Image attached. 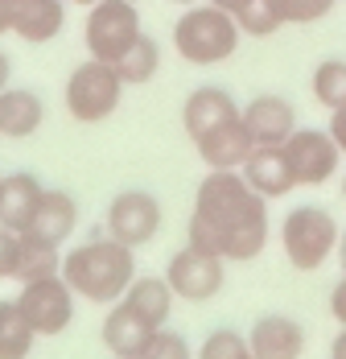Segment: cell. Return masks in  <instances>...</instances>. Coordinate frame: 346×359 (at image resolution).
<instances>
[{
  "instance_id": "1",
  "label": "cell",
  "mask_w": 346,
  "mask_h": 359,
  "mask_svg": "<svg viewBox=\"0 0 346 359\" xmlns=\"http://www.w3.org/2000/svg\"><path fill=\"white\" fill-rule=\"evenodd\" d=\"M186 244L247 264L268 248V198H260L240 170H210L194 190Z\"/></svg>"
},
{
  "instance_id": "2",
  "label": "cell",
  "mask_w": 346,
  "mask_h": 359,
  "mask_svg": "<svg viewBox=\"0 0 346 359\" xmlns=\"http://www.w3.org/2000/svg\"><path fill=\"white\" fill-rule=\"evenodd\" d=\"M62 277L74 289V297L91 302V306H111L124 297V289L137 277V248L120 244V240H87L62 252Z\"/></svg>"
},
{
  "instance_id": "3",
  "label": "cell",
  "mask_w": 346,
  "mask_h": 359,
  "mask_svg": "<svg viewBox=\"0 0 346 359\" xmlns=\"http://www.w3.org/2000/svg\"><path fill=\"white\" fill-rule=\"evenodd\" d=\"M173 54L190 67H219L227 58H235V50L243 46V34H240V21L235 13L219 8V4H190L181 8V17L173 21Z\"/></svg>"
},
{
  "instance_id": "4",
  "label": "cell",
  "mask_w": 346,
  "mask_h": 359,
  "mask_svg": "<svg viewBox=\"0 0 346 359\" xmlns=\"http://www.w3.org/2000/svg\"><path fill=\"white\" fill-rule=\"evenodd\" d=\"M338 236H342L338 219L326 207H313V203L293 207L280 219V248H284V260L297 273H317L338 252Z\"/></svg>"
},
{
  "instance_id": "5",
  "label": "cell",
  "mask_w": 346,
  "mask_h": 359,
  "mask_svg": "<svg viewBox=\"0 0 346 359\" xmlns=\"http://www.w3.org/2000/svg\"><path fill=\"white\" fill-rule=\"evenodd\" d=\"M120 100H124V79L111 62H99V58L78 62L62 87V104H67L70 120H78V124L111 120L120 111Z\"/></svg>"
},
{
  "instance_id": "6",
  "label": "cell",
  "mask_w": 346,
  "mask_h": 359,
  "mask_svg": "<svg viewBox=\"0 0 346 359\" xmlns=\"http://www.w3.org/2000/svg\"><path fill=\"white\" fill-rule=\"evenodd\" d=\"M140 34H144V25H140L137 0H99L87 8V21H83L87 58H99V62L116 67Z\"/></svg>"
},
{
  "instance_id": "7",
  "label": "cell",
  "mask_w": 346,
  "mask_h": 359,
  "mask_svg": "<svg viewBox=\"0 0 346 359\" xmlns=\"http://www.w3.org/2000/svg\"><path fill=\"white\" fill-rule=\"evenodd\" d=\"M165 281H169L177 302L202 306V302H214V297L223 293V285H227V260L214 256V252H207V248L186 244V248H177L169 256Z\"/></svg>"
},
{
  "instance_id": "8",
  "label": "cell",
  "mask_w": 346,
  "mask_h": 359,
  "mask_svg": "<svg viewBox=\"0 0 346 359\" xmlns=\"http://www.w3.org/2000/svg\"><path fill=\"white\" fill-rule=\"evenodd\" d=\"M74 289L67 285L62 273L54 277H37V281H25L21 293H17V306L25 314V323L34 326L37 339H54L62 334L70 323H74Z\"/></svg>"
},
{
  "instance_id": "9",
  "label": "cell",
  "mask_w": 346,
  "mask_h": 359,
  "mask_svg": "<svg viewBox=\"0 0 346 359\" xmlns=\"http://www.w3.org/2000/svg\"><path fill=\"white\" fill-rule=\"evenodd\" d=\"M284 161L293 170L297 186H326L334 174H342V149L330 137V128H293V137L280 144Z\"/></svg>"
},
{
  "instance_id": "10",
  "label": "cell",
  "mask_w": 346,
  "mask_h": 359,
  "mask_svg": "<svg viewBox=\"0 0 346 359\" xmlns=\"http://www.w3.org/2000/svg\"><path fill=\"white\" fill-rule=\"evenodd\" d=\"M161 198L148 194V190H120L111 203H107V215H104V227L111 240L128 244V248H144L153 244V236L161 231Z\"/></svg>"
},
{
  "instance_id": "11",
  "label": "cell",
  "mask_w": 346,
  "mask_h": 359,
  "mask_svg": "<svg viewBox=\"0 0 346 359\" xmlns=\"http://www.w3.org/2000/svg\"><path fill=\"white\" fill-rule=\"evenodd\" d=\"M243 116V108L235 104V95L219 83H202L186 95L181 104V124H186V137L190 141H202L207 133L223 128V124H235Z\"/></svg>"
},
{
  "instance_id": "12",
  "label": "cell",
  "mask_w": 346,
  "mask_h": 359,
  "mask_svg": "<svg viewBox=\"0 0 346 359\" xmlns=\"http://www.w3.org/2000/svg\"><path fill=\"white\" fill-rule=\"evenodd\" d=\"M240 174H243V182H247L260 198H268V203L289 198V194L297 190V178H293V170H289L280 144H256V149L247 153V161L240 165Z\"/></svg>"
},
{
  "instance_id": "13",
  "label": "cell",
  "mask_w": 346,
  "mask_h": 359,
  "mask_svg": "<svg viewBox=\"0 0 346 359\" xmlns=\"http://www.w3.org/2000/svg\"><path fill=\"white\" fill-rule=\"evenodd\" d=\"M251 359H301L305 355V326L293 314H264L247 334Z\"/></svg>"
},
{
  "instance_id": "14",
  "label": "cell",
  "mask_w": 346,
  "mask_h": 359,
  "mask_svg": "<svg viewBox=\"0 0 346 359\" xmlns=\"http://www.w3.org/2000/svg\"><path fill=\"white\" fill-rule=\"evenodd\" d=\"M153 334H157V326L144 323L137 310L124 306V302H111V310L104 314V326H99V339H104V347L116 359H140L148 351Z\"/></svg>"
},
{
  "instance_id": "15",
  "label": "cell",
  "mask_w": 346,
  "mask_h": 359,
  "mask_svg": "<svg viewBox=\"0 0 346 359\" xmlns=\"http://www.w3.org/2000/svg\"><path fill=\"white\" fill-rule=\"evenodd\" d=\"M243 124L256 144H284L297 128V108H293V100L268 91V95H256L251 104H243Z\"/></svg>"
},
{
  "instance_id": "16",
  "label": "cell",
  "mask_w": 346,
  "mask_h": 359,
  "mask_svg": "<svg viewBox=\"0 0 346 359\" xmlns=\"http://www.w3.org/2000/svg\"><path fill=\"white\" fill-rule=\"evenodd\" d=\"M46 186L37 174L17 170V174H0V227L8 231H29L37 207H41Z\"/></svg>"
},
{
  "instance_id": "17",
  "label": "cell",
  "mask_w": 346,
  "mask_h": 359,
  "mask_svg": "<svg viewBox=\"0 0 346 359\" xmlns=\"http://www.w3.org/2000/svg\"><path fill=\"white\" fill-rule=\"evenodd\" d=\"M46 120V100L34 87H4L0 91V137L29 141Z\"/></svg>"
},
{
  "instance_id": "18",
  "label": "cell",
  "mask_w": 346,
  "mask_h": 359,
  "mask_svg": "<svg viewBox=\"0 0 346 359\" xmlns=\"http://www.w3.org/2000/svg\"><path fill=\"white\" fill-rule=\"evenodd\" d=\"M62 273V248L41 240L34 231H17L13 240V269H8V281L25 285V281H37V277H54Z\"/></svg>"
},
{
  "instance_id": "19",
  "label": "cell",
  "mask_w": 346,
  "mask_h": 359,
  "mask_svg": "<svg viewBox=\"0 0 346 359\" xmlns=\"http://www.w3.org/2000/svg\"><path fill=\"white\" fill-rule=\"evenodd\" d=\"M194 149H198L207 170H240L247 161V153L256 149V141H251V133H247V124L240 116L235 124H223V128L207 133L202 141H194Z\"/></svg>"
},
{
  "instance_id": "20",
  "label": "cell",
  "mask_w": 346,
  "mask_h": 359,
  "mask_svg": "<svg viewBox=\"0 0 346 359\" xmlns=\"http://www.w3.org/2000/svg\"><path fill=\"white\" fill-rule=\"evenodd\" d=\"M67 29V0H17V25L13 37L25 46H46Z\"/></svg>"
},
{
  "instance_id": "21",
  "label": "cell",
  "mask_w": 346,
  "mask_h": 359,
  "mask_svg": "<svg viewBox=\"0 0 346 359\" xmlns=\"http://www.w3.org/2000/svg\"><path fill=\"white\" fill-rule=\"evenodd\" d=\"M124 306H132L144 323H153L157 330L169 323V314H173V306H177V297H173V289L169 281H165V273L161 277H153V273H144V277H132V285L124 289V297H120Z\"/></svg>"
},
{
  "instance_id": "22",
  "label": "cell",
  "mask_w": 346,
  "mask_h": 359,
  "mask_svg": "<svg viewBox=\"0 0 346 359\" xmlns=\"http://www.w3.org/2000/svg\"><path fill=\"white\" fill-rule=\"evenodd\" d=\"M74 227H78V203H74V194H67V190H46L34 223H29V231L62 248L70 236H74Z\"/></svg>"
},
{
  "instance_id": "23",
  "label": "cell",
  "mask_w": 346,
  "mask_h": 359,
  "mask_svg": "<svg viewBox=\"0 0 346 359\" xmlns=\"http://www.w3.org/2000/svg\"><path fill=\"white\" fill-rule=\"evenodd\" d=\"M37 334L25 323L17 297H0V359H29Z\"/></svg>"
},
{
  "instance_id": "24",
  "label": "cell",
  "mask_w": 346,
  "mask_h": 359,
  "mask_svg": "<svg viewBox=\"0 0 346 359\" xmlns=\"http://www.w3.org/2000/svg\"><path fill=\"white\" fill-rule=\"evenodd\" d=\"M116 71L124 79V87H144V83H153L157 74H161V41L148 34H140L132 41V50L116 62Z\"/></svg>"
},
{
  "instance_id": "25",
  "label": "cell",
  "mask_w": 346,
  "mask_h": 359,
  "mask_svg": "<svg viewBox=\"0 0 346 359\" xmlns=\"http://www.w3.org/2000/svg\"><path fill=\"white\" fill-rule=\"evenodd\" d=\"M310 91L321 108H338L346 104V58H326L313 67Z\"/></svg>"
},
{
  "instance_id": "26",
  "label": "cell",
  "mask_w": 346,
  "mask_h": 359,
  "mask_svg": "<svg viewBox=\"0 0 346 359\" xmlns=\"http://www.w3.org/2000/svg\"><path fill=\"white\" fill-rule=\"evenodd\" d=\"M194 359H251V347H247V334L231 330V326H219L202 339Z\"/></svg>"
},
{
  "instance_id": "27",
  "label": "cell",
  "mask_w": 346,
  "mask_h": 359,
  "mask_svg": "<svg viewBox=\"0 0 346 359\" xmlns=\"http://www.w3.org/2000/svg\"><path fill=\"white\" fill-rule=\"evenodd\" d=\"M272 13L280 17V25H313V21H326L334 0H264Z\"/></svg>"
},
{
  "instance_id": "28",
  "label": "cell",
  "mask_w": 346,
  "mask_h": 359,
  "mask_svg": "<svg viewBox=\"0 0 346 359\" xmlns=\"http://www.w3.org/2000/svg\"><path fill=\"white\" fill-rule=\"evenodd\" d=\"M235 21H240V34L251 37V41H260V37H272L280 29V17L264 4V0H251V4H243L240 13H235Z\"/></svg>"
},
{
  "instance_id": "29",
  "label": "cell",
  "mask_w": 346,
  "mask_h": 359,
  "mask_svg": "<svg viewBox=\"0 0 346 359\" xmlns=\"http://www.w3.org/2000/svg\"><path fill=\"white\" fill-rule=\"evenodd\" d=\"M140 359H194V347L186 343V334H177L169 326H161L157 334H153V343H148V351Z\"/></svg>"
},
{
  "instance_id": "30",
  "label": "cell",
  "mask_w": 346,
  "mask_h": 359,
  "mask_svg": "<svg viewBox=\"0 0 346 359\" xmlns=\"http://www.w3.org/2000/svg\"><path fill=\"white\" fill-rule=\"evenodd\" d=\"M330 314H334L338 326H346V273L338 277V285L330 289Z\"/></svg>"
},
{
  "instance_id": "31",
  "label": "cell",
  "mask_w": 346,
  "mask_h": 359,
  "mask_svg": "<svg viewBox=\"0 0 346 359\" xmlns=\"http://www.w3.org/2000/svg\"><path fill=\"white\" fill-rule=\"evenodd\" d=\"M330 137L338 141V149H342V157H346V104H338V108H330Z\"/></svg>"
},
{
  "instance_id": "32",
  "label": "cell",
  "mask_w": 346,
  "mask_h": 359,
  "mask_svg": "<svg viewBox=\"0 0 346 359\" xmlns=\"http://www.w3.org/2000/svg\"><path fill=\"white\" fill-rule=\"evenodd\" d=\"M13 240H17V231L0 227V281H8V269H13Z\"/></svg>"
},
{
  "instance_id": "33",
  "label": "cell",
  "mask_w": 346,
  "mask_h": 359,
  "mask_svg": "<svg viewBox=\"0 0 346 359\" xmlns=\"http://www.w3.org/2000/svg\"><path fill=\"white\" fill-rule=\"evenodd\" d=\"M13 25H17V0H0V37L13 34Z\"/></svg>"
},
{
  "instance_id": "34",
  "label": "cell",
  "mask_w": 346,
  "mask_h": 359,
  "mask_svg": "<svg viewBox=\"0 0 346 359\" xmlns=\"http://www.w3.org/2000/svg\"><path fill=\"white\" fill-rule=\"evenodd\" d=\"M4 87H13V58H8V50H0V91Z\"/></svg>"
},
{
  "instance_id": "35",
  "label": "cell",
  "mask_w": 346,
  "mask_h": 359,
  "mask_svg": "<svg viewBox=\"0 0 346 359\" xmlns=\"http://www.w3.org/2000/svg\"><path fill=\"white\" fill-rule=\"evenodd\" d=\"M330 359H346V326H338V334L330 343Z\"/></svg>"
},
{
  "instance_id": "36",
  "label": "cell",
  "mask_w": 346,
  "mask_h": 359,
  "mask_svg": "<svg viewBox=\"0 0 346 359\" xmlns=\"http://www.w3.org/2000/svg\"><path fill=\"white\" fill-rule=\"evenodd\" d=\"M210 4H219V8H227V13H240L243 4H251V0H210Z\"/></svg>"
},
{
  "instance_id": "37",
  "label": "cell",
  "mask_w": 346,
  "mask_h": 359,
  "mask_svg": "<svg viewBox=\"0 0 346 359\" xmlns=\"http://www.w3.org/2000/svg\"><path fill=\"white\" fill-rule=\"evenodd\" d=\"M334 256H338V264H342V273H346V227H342V236H338V252Z\"/></svg>"
},
{
  "instance_id": "38",
  "label": "cell",
  "mask_w": 346,
  "mask_h": 359,
  "mask_svg": "<svg viewBox=\"0 0 346 359\" xmlns=\"http://www.w3.org/2000/svg\"><path fill=\"white\" fill-rule=\"evenodd\" d=\"M67 4H78V8H91V4H99V0H67Z\"/></svg>"
},
{
  "instance_id": "39",
  "label": "cell",
  "mask_w": 346,
  "mask_h": 359,
  "mask_svg": "<svg viewBox=\"0 0 346 359\" xmlns=\"http://www.w3.org/2000/svg\"><path fill=\"white\" fill-rule=\"evenodd\" d=\"M173 4H181V8H190V4H202V0H173Z\"/></svg>"
},
{
  "instance_id": "40",
  "label": "cell",
  "mask_w": 346,
  "mask_h": 359,
  "mask_svg": "<svg viewBox=\"0 0 346 359\" xmlns=\"http://www.w3.org/2000/svg\"><path fill=\"white\" fill-rule=\"evenodd\" d=\"M342 198H346V174H342Z\"/></svg>"
},
{
  "instance_id": "41",
  "label": "cell",
  "mask_w": 346,
  "mask_h": 359,
  "mask_svg": "<svg viewBox=\"0 0 346 359\" xmlns=\"http://www.w3.org/2000/svg\"><path fill=\"white\" fill-rule=\"evenodd\" d=\"M137 4H140V0H137Z\"/></svg>"
},
{
  "instance_id": "42",
  "label": "cell",
  "mask_w": 346,
  "mask_h": 359,
  "mask_svg": "<svg viewBox=\"0 0 346 359\" xmlns=\"http://www.w3.org/2000/svg\"><path fill=\"white\" fill-rule=\"evenodd\" d=\"M111 359H116V355H111Z\"/></svg>"
}]
</instances>
